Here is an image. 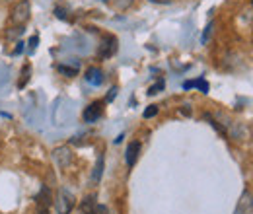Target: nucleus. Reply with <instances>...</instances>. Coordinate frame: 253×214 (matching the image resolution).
Instances as JSON below:
<instances>
[{
    "mask_svg": "<svg viewBox=\"0 0 253 214\" xmlns=\"http://www.w3.org/2000/svg\"><path fill=\"white\" fill-rule=\"evenodd\" d=\"M32 18V6L28 0H18L14 2L12 6V12H10V24L14 28H24Z\"/></svg>",
    "mask_w": 253,
    "mask_h": 214,
    "instance_id": "f257e3e1",
    "label": "nucleus"
},
{
    "mask_svg": "<svg viewBox=\"0 0 253 214\" xmlns=\"http://www.w3.org/2000/svg\"><path fill=\"white\" fill-rule=\"evenodd\" d=\"M95 211H97L95 197H86V199L80 203V214H95Z\"/></svg>",
    "mask_w": 253,
    "mask_h": 214,
    "instance_id": "9d476101",
    "label": "nucleus"
},
{
    "mask_svg": "<svg viewBox=\"0 0 253 214\" xmlns=\"http://www.w3.org/2000/svg\"><path fill=\"white\" fill-rule=\"evenodd\" d=\"M28 43H30V49H35V47H37V43H39V35H32Z\"/></svg>",
    "mask_w": 253,
    "mask_h": 214,
    "instance_id": "6ab92c4d",
    "label": "nucleus"
},
{
    "mask_svg": "<svg viewBox=\"0 0 253 214\" xmlns=\"http://www.w3.org/2000/svg\"><path fill=\"white\" fill-rule=\"evenodd\" d=\"M164 88H166V82H164V80H160V82H156L154 86H150V88H148V93H150V95H156V93H160Z\"/></svg>",
    "mask_w": 253,
    "mask_h": 214,
    "instance_id": "f3484780",
    "label": "nucleus"
},
{
    "mask_svg": "<svg viewBox=\"0 0 253 214\" xmlns=\"http://www.w3.org/2000/svg\"><path fill=\"white\" fill-rule=\"evenodd\" d=\"M252 4H253V0H252Z\"/></svg>",
    "mask_w": 253,
    "mask_h": 214,
    "instance_id": "cd10ccee",
    "label": "nucleus"
},
{
    "mask_svg": "<svg viewBox=\"0 0 253 214\" xmlns=\"http://www.w3.org/2000/svg\"><path fill=\"white\" fill-rule=\"evenodd\" d=\"M150 2H154V4H169L171 0H150Z\"/></svg>",
    "mask_w": 253,
    "mask_h": 214,
    "instance_id": "393cba45",
    "label": "nucleus"
},
{
    "mask_svg": "<svg viewBox=\"0 0 253 214\" xmlns=\"http://www.w3.org/2000/svg\"><path fill=\"white\" fill-rule=\"evenodd\" d=\"M253 213V195L250 191H244L238 205H236V211L234 214H252Z\"/></svg>",
    "mask_w": 253,
    "mask_h": 214,
    "instance_id": "39448f33",
    "label": "nucleus"
},
{
    "mask_svg": "<svg viewBox=\"0 0 253 214\" xmlns=\"http://www.w3.org/2000/svg\"><path fill=\"white\" fill-rule=\"evenodd\" d=\"M95 214H109V213H107V209H105V207L97 205V211H95Z\"/></svg>",
    "mask_w": 253,
    "mask_h": 214,
    "instance_id": "aec40b11",
    "label": "nucleus"
},
{
    "mask_svg": "<svg viewBox=\"0 0 253 214\" xmlns=\"http://www.w3.org/2000/svg\"><path fill=\"white\" fill-rule=\"evenodd\" d=\"M101 113H103V101H94V103H90L86 109H84V121L86 123H95L99 117H101Z\"/></svg>",
    "mask_w": 253,
    "mask_h": 214,
    "instance_id": "423d86ee",
    "label": "nucleus"
},
{
    "mask_svg": "<svg viewBox=\"0 0 253 214\" xmlns=\"http://www.w3.org/2000/svg\"><path fill=\"white\" fill-rule=\"evenodd\" d=\"M101 173H103V154H101V156H97V162H95L94 171H92V183H99Z\"/></svg>",
    "mask_w": 253,
    "mask_h": 214,
    "instance_id": "f8f14e48",
    "label": "nucleus"
},
{
    "mask_svg": "<svg viewBox=\"0 0 253 214\" xmlns=\"http://www.w3.org/2000/svg\"><path fill=\"white\" fill-rule=\"evenodd\" d=\"M183 88L185 90H191V88H199L203 93H209V84H207V80L205 78H197V80H187L185 84H183Z\"/></svg>",
    "mask_w": 253,
    "mask_h": 214,
    "instance_id": "9b49d317",
    "label": "nucleus"
},
{
    "mask_svg": "<svg viewBox=\"0 0 253 214\" xmlns=\"http://www.w3.org/2000/svg\"><path fill=\"white\" fill-rule=\"evenodd\" d=\"M117 49H119L117 37H113V35H105V37L101 39L99 49H97V57H99V59H109V57H113V55L117 53Z\"/></svg>",
    "mask_w": 253,
    "mask_h": 214,
    "instance_id": "f03ea898",
    "label": "nucleus"
},
{
    "mask_svg": "<svg viewBox=\"0 0 253 214\" xmlns=\"http://www.w3.org/2000/svg\"><path fill=\"white\" fill-rule=\"evenodd\" d=\"M212 28H214V26H212V24H209V26L205 28V31H203V37H201V41H203L205 45L209 43V39H211V35H212Z\"/></svg>",
    "mask_w": 253,
    "mask_h": 214,
    "instance_id": "a211bd4d",
    "label": "nucleus"
},
{
    "mask_svg": "<svg viewBox=\"0 0 253 214\" xmlns=\"http://www.w3.org/2000/svg\"><path fill=\"white\" fill-rule=\"evenodd\" d=\"M115 93H117V88H111V92H109V95H107V101H111V99L115 97Z\"/></svg>",
    "mask_w": 253,
    "mask_h": 214,
    "instance_id": "4be33fe9",
    "label": "nucleus"
},
{
    "mask_svg": "<svg viewBox=\"0 0 253 214\" xmlns=\"http://www.w3.org/2000/svg\"><path fill=\"white\" fill-rule=\"evenodd\" d=\"M123 138H125V136H123V134H119V136H117V138H115V144H119V142H121V140H123Z\"/></svg>",
    "mask_w": 253,
    "mask_h": 214,
    "instance_id": "a878e982",
    "label": "nucleus"
},
{
    "mask_svg": "<svg viewBox=\"0 0 253 214\" xmlns=\"http://www.w3.org/2000/svg\"><path fill=\"white\" fill-rule=\"evenodd\" d=\"M30 76H32V64H26V66L22 68V76H20V80H18V88H24V86L30 82Z\"/></svg>",
    "mask_w": 253,
    "mask_h": 214,
    "instance_id": "ddd939ff",
    "label": "nucleus"
},
{
    "mask_svg": "<svg viewBox=\"0 0 253 214\" xmlns=\"http://www.w3.org/2000/svg\"><path fill=\"white\" fill-rule=\"evenodd\" d=\"M156 115H158V105H148L144 109V113H142L144 119H150V117H156Z\"/></svg>",
    "mask_w": 253,
    "mask_h": 214,
    "instance_id": "dca6fc26",
    "label": "nucleus"
},
{
    "mask_svg": "<svg viewBox=\"0 0 253 214\" xmlns=\"http://www.w3.org/2000/svg\"><path fill=\"white\" fill-rule=\"evenodd\" d=\"M111 4H113V8H115V10L125 12V10H128V8L134 4V0H111Z\"/></svg>",
    "mask_w": 253,
    "mask_h": 214,
    "instance_id": "2eb2a0df",
    "label": "nucleus"
},
{
    "mask_svg": "<svg viewBox=\"0 0 253 214\" xmlns=\"http://www.w3.org/2000/svg\"><path fill=\"white\" fill-rule=\"evenodd\" d=\"M103 2H105V0H103Z\"/></svg>",
    "mask_w": 253,
    "mask_h": 214,
    "instance_id": "c85d7f7f",
    "label": "nucleus"
},
{
    "mask_svg": "<svg viewBox=\"0 0 253 214\" xmlns=\"http://www.w3.org/2000/svg\"><path fill=\"white\" fill-rule=\"evenodd\" d=\"M24 51V43H18V47H16V51H14V55H20Z\"/></svg>",
    "mask_w": 253,
    "mask_h": 214,
    "instance_id": "412c9836",
    "label": "nucleus"
},
{
    "mask_svg": "<svg viewBox=\"0 0 253 214\" xmlns=\"http://www.w3.org/2000/svg\"><path fill=\"white\" fill-rule=\"evenodd\" d=\"M181 113H183V115H191L189 105H183V107H181Z\"/></svg>",
    "mask_w": 253,
    "mask_h": 214,
    "instance_id": "5701e85b",
    "label": "nucleus"
},
{
    "mask_svg": "<svg viewBox=\"0 0 253 214\" xmlns=\"http://www.w3.org/2000/svg\"><path fill=\"white\" fill-rule=\"evenodd\" d=\"M0 2H18V0H0Z\"/></svg>",
    "mask_w": 253,
    "mask_h": 214,
    "instance_id": "bb28decb",
    "label": "nucleus"
},
{
    "mask_svg": "<svg viewBox=\"0 0 253 214\" xmlns=\"http://www.w3.org/2000/svg\"><path fill=\"white\" fill-rule=\"evenodd\" d=\"M55 207H57V213L59 214H70V211L74 209V197L70 191L61 189L59 191V197L55 201Z\"/></svg>",
    "mask_w": 253,
    "mask_h": 214,
    "instance_id": "7ed1b4c3",
    "label": "nucleus"
},
{
    "mask_svg": "<svg viewBox=\"0 0 253 214\" xmlns=\"http://www.w3.org/2000/svg\"><path fill=\"white\" fill-rule=\"evenodd\" d=\"M86 82L88 84H92V86H101L103 84V72L99 70V68H88V72H86Z\"/></svg>",
    "mask_w": 253,
    "mask_h": 214,
    "instance_id": "6e6552de",
    "label": "nucleus"
},
{
    "mask_svg": "<svg viewBox=\"0 0 253 214\" xmlns=\"http://www.w3.org/2000/svg\"><path fill=\"white\" fill-rule=\"evenodd\" d=\"M57 70L64 74V76H68V78H72V76H76L78 74V66H66V64H59L57 66Z\"/></svg>",
    "mask_w": 253,
    "mask_h": 214,
    "instance_id": "4468645a",
    "label": "nucleus"
},
{
    "mask_svg": "<svg viewBox=\"0 0 253 214\" xmlns=\"http://www.w3.org/2000/svg\"><path fill=\"white\" fill-rule=\"evenodd\" d=\"M138 154H140V142H138V140H132V142L126 146V152H125V160L128 168H132V166L136 164Z\"/></svg>",
    "mask_w": 253,
    "mask_h": 214,
    "instance_id": "0eeeda50",
    "label": "nucleus"
},
{
    "mask_svg": "<svg viewBox=\"0 0 253 214\" xmlns=\"http://www.w3.org/2000/svg\"><path fill=\"white\" fill-rule=\"evenodd\" d=\"M53 160L61 170H64L74 162V154L70 150V146H59L53 150Z\"/></svg>",
    "mask_w": 253,
    "mask_h": 214,
    "instance_id": "20e7f679",
    "label": "nucleus"
},
{
    "mask_svg": "<svg viewBox=\"0 0 253 214\" xmlns=\"http://www.w3.org/2000/svg\"><path fill=\"white\" fill-rule=\"evenodd\" d=\"M35 214H49V209H43V207H39V209H37V213Z\"/></svg>",
    "mask_w": 253,
    "mask_h": 214,
    "instance_id": "b1692460",
    "label": "nucleus"
},
{
    "mask_svg": "<svg viewBox=\"0 0 253 214\" xmlns=\"http://www.w3.org/2000/svg\"><path fill=\"white\" fill-rule=\"evenodd\" d=\"M35 201H37V205H39V207H43V209H49V207H51V203H53V197H51V191H49V187H43V189L39 191V195L35 197Z\"/></svg>",
    "mask_w": 253,
    "mask_h": 214,
    "instance_id": "1a4fd4ad",
    "label": "nucleus"
}]
</instances>
